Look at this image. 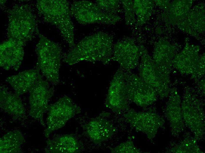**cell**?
Masks as SVG:
<instances>
[{"instance_id": "1", "label": "cell", "mask_w": 205, "mask_h": 153, "mask_svg": "<svg viewBox=\"0 0 205 153\" xmlns=\"http://www.w3.org/2000/svg\"><path fill=\"white\" fill-rule=\"evenodd\" d=\"M113 49L110 36L98 32L84 38L68 53L64 61L70 65L83 61L107 64L111 60Z\"/></svg>"}, {"instance_id": "2", "label": "cell", "mask_w": 205, "mask_h": 153, "mask_svg": "<svg viewBox=\"0 0 205 153\" xmlns=\"http://www.w3.org/2000/svg\"><path fill=\"white\" fill-rule=\"evenodd\" d=\"M37 7L47 22L55 26L60 31L70 47L75 46L74 26L68 2L65 0H37Z\"/></svg>"}, {"instance_id": "3", "label": "cell", "mask_w": 205, "mask_h": 153, "mask_svg": "<svg viewBox=\"0 0 205 153\" xmlns=\"http://www.w3.org/2000/svg\"><path fill=\"white\" fill-rule=\"evenodd\" d=\"M36 46L37 56V69L50 82L57 83L59 81L61 51L54 42L40 34Z\"/></svg>"}, {"instance_id": "4", "label": "cell", "mask_w": 205, "mask_h": 153, "mask_svg": "<svg viewBox=\"0 0 205 153\" xmlns=\"http://www.w3.org/2000/svg\"><path fill=\"white\" fill-rule=\"evenodd\" d=\"M9 39L23 46L31 39L36 30L34 17L25 6H15L9 11Z\"/></svg>"}, {"instance_id": "5", "label": "cell", "mask_w": 205, "mask_h": 153, "mask_svg": "<svg viewBox=\"0 0 205 153\" xmlns=\"http://www.w3.org/2000/svg\"><path fill=\"white\" fill-rule=\"evenodd\" d=\"M47 110V127L44 131L47 138L53 132L63 127L70 119L81 112L80 107L67 96L49 105Z\"/></svg>"}, {"instance_id": "6", "label": "cell", "mask_w": 205, "mask_h": 153, "mask_svg": "<svg viewBox=\"0 0 205 153\" xmlns=\"http://www.w3.org/2000/svg\"><path fill=\"white\" fill-rule=\"evenodd\" d=\"M139 76L152 86L162 98L169 93V74L158 68L149 55L143 51L138 68Z\"/></svg>"}, {"instance_id": "7", "label": "cell", "mask_w": 205, "mask_h": 153, "mask_svg": "<svg viewBox=\"0 0 205 153\" xmlns=\"http://www.w3.org/2000/svg\"><path fill=\"white\" fill-rule=\"evenodd\" d=\"M123 75L129 100L143 107L151 105L157 100L158 95L154 89L139 76L124 70Z\"/></svg>"}, {"instance_id": "8", "label": "cell", "mask_w": 205, "mask_h": 153, "mask_svg": "<svg viewBox=\"0 0 205 153\" xmlns=\"http://www.w3.org/2000/svg\"><path fill=\"white\" fill-rule=\"evenodd\" d=\"M71 15L79 23L113 24L119 20L118 17L102 11L96 4L87 1H75L72 4Z\"/></svg>"}, {"instance_id": "9", "label": "cell", "mask_w": 205, "mask_h": 153, "mask_svg": "<svg viewBox=\"0 0 205 153\" xmlns=\"http://www.w3.org/2000/svg\"><path fill=\"white\" fill-rule=\"evenodd\" d=\"M37 69L38 71L37 79L30 90L29 101L30 109L29 114L45 127L43 115L48 109L49 106L48 102L53 94L54 90L53 88L50 87L48 82L43 80L39 70Z\"/></svg>"}, {"instance_id": "10", "label": "cell", "mask_w": 205, "mask_h": 153, "mask_svg": "<svg viewBox=\"0 0 205 153\" xmlns=\"http://www.w3.org/2000/svg\"><path fill=\"white\" fill-rule=\"evenodd\" d=\"M127 122L138 131L145 134L149 139L154 138L164 121L157 114L147 111H128L124 114Z\"/></svg>"}, {"instance_id": "11", "label": "cell", "mask_w": 205, "mask_h": 153, "mask_svg": "<svg viewBox=\"0 0 205 153\" xmlns=\"http://www.w3.org/2000/svg\"><path fill=\"white\" fill-rule=\"evenodd\" d=\"M181 103L183 122L197 139L202 135L205 125L204 116L197 99L190 93L185 94Z\"/></svg>"}, {"instance_id": "12", "label": "cell", "mask_w": 205, "mask_h": 153, "mask_svg": "<svg viewBox=\"0 0 205 153\" xmlns=\"http://www.w3.org/2000/svg\"><path fill=\"white\" fill-rule=\"evenodd\" d=\"M123 72V70L120 68L114 75L105 102L107 107L117 113L127 111L129 108Z\"/></svg>"}, {"instance_id": "13", "label": "cell", "mask_w": 205, "mask_h": 153, "mask_svg": "<svg viewBox=\"0 0 205 153\" xmlns=\"http://www.w3.org/2000/svg\"><path fill=\"white\" fill-rule=\"evenodd\" d=\"M139 49L133 41L123 40L118 42L113 46L111 60L118 62L121 68L130 71L139 64Z\"/></svg>"}, {"instance_id": "14", "label": "cell", "mask_w": 205, "mask_h": 153, "mask_svg": "<svg viewBox=\"0 0 205 153\" xmlns=\"http://www.w3.org/2000/svg\"><path fill=\"white\" fill-rule=\"evenodd\" d=\"M23 45L9 39L0 45V66L8 70H18L23 59L24 50Z\"/></svg>"}, {"instance_id": "15", "label": "cell", "mask_w": 205, "mask_h": 153, "mask_svg": "<svg viewBox=\"0 0 205 153\" xmlns=\"http://www.w3.org/2000/svg\"><path fill=\"white\" fill-rule=\"evenodd\" d=\"M108 114L107 113L100 114L83 126L87 135L95 143H99L108 139L115 131L113 124L104 117Z\"/></svg>"}, {"instance_id": "16", "label": "cell", "mask_w": 205, "mask_h": 153, "mask_svg": "<svg viewBox=\"0 0 205 153\" xmlns=\"http://www.w3.org/2000/svg\"><path fill=\"white\" fill-rule=\"evenodd\" d=\"M180 97L176 90L171 93L166 108V115L171 127V132L174 135L181 133L183 128L181 107Z\"/></svg>"}, {"instance_id": "17", "label": "cell", "mask_w": 205, "mask_h": 153, "mask_svg": "<svg viewBox=\"0 0 205 153\" xmlns=\"http://www.w3.org/2000/svg\"><path fill=\"white\" fill-rule=\"evenodd\" d=\"M37 69H32L8 77L6 81L19 96L30 91L37 80Z\"/></svg>"}, {"instance_id": "18", "label": "cell", "mask_w": 205, "mask_h": 153, "mask_svg": "<svg viewBox=\"0 0 205 153\" xmlns=\"http://www.w3.org/2000/svg\"><path fill=\"white\" fill-rule=\"evenodd\" d=\"M46 152L53 153H75L79 152L82 146L74 137L64 135L47 141Z\"/></svg>"}, {"instance_id": "19", "label": "cell", "mask_w": 205, "mask_h": 153, "mask_svg": "<svg viewBox=\"0 0 205 153\" xmlns=\"http://www.w3.org/2000/svg\"><path fill=\"white\" fill-rule=\"evenodd\" d=\"M0 90L1 108L16 117H21L24 115L25 109L18 96L9 92L7 88L3 86H0Z\"/></svg>"}, {"instance_id": "20", "label": "cell", "mask_w": 205, "mask_h": 153, "mask_svg": "<svg viewBox=\"0 0 205 153\" xmlns=\"http://www.w3.org/2000/svg\"><path fill=\"white\" fill-rule=\"evenodd\" d=\"M24 141L25 139L20 131H10L0 139V152H19Z\"/></svg>"}, {"instance_id": "21", "label": "cell", "mask_w": 205, "mask_h": 153, "mask_svg": "<svg viewBox=\"0 0 205 153\" xmlns=\"http://www.w3.org/2000/svg\"><path fill=\"white\" fill-rule=\"evenodd\" d=\"M173 153H201L200 149L194 139H186L172 149Z\"/></svg>"}, {"instance_id": "22", "label": "cell", "mask_w": 205, "mask_h": 153, "mask_svg": "<svg viewBox=\"0 0 205 153\" xmlns=\"http://www.w3.org/2000/svg\"><path fill=\"white\" fill-rule=\"evenodd\" d=\"M140 152V149L135 146L130 139L121 143L111 149V152L114 153H138Z\"/></svg>"}, {"instance_id": "23", "label": "cell", "mask_w": 205, "mask_h": 153, "mask_svg": "<svg viewBox=\"0 0 205 153\" xmlns=\"http://www.w3.org/2000/svg\"><path fill=\"white\" fill-rule=\"evenodd\" d=\"M96 4L103 11L114 14L118 8V2L115 0H97Z\"/></svg>"}]
</instances>
